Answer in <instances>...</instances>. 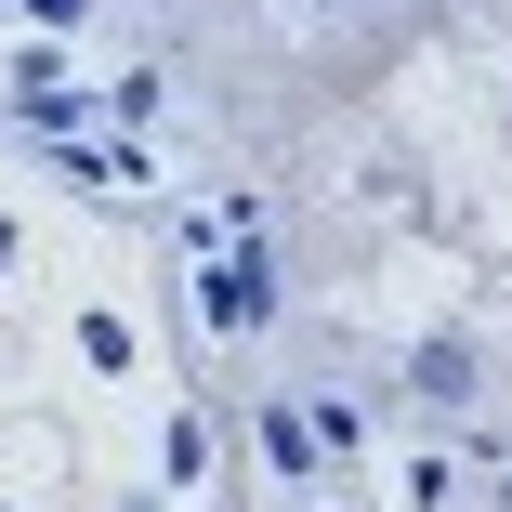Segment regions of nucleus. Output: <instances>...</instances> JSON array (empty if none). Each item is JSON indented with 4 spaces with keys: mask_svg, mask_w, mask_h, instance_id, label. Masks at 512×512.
<instances>
[{
    "mask_svg": "<svg viewBox=\"0 0 512 512\" xmlns=\"http://www.w3.org/2000/svg\"><path fill=\"white\" fill-rule=\"evenodd\" d=\"M473 381H486V355H473V342H447V329L407 355V394H421V407H473Z\"/></svg>",
    "mask_w": 512,
    "mask_h": 512,
    "instance_id": "f257e3e1",
    "label": "nucleus"
},
{
    "mask_svg": "<svg viewBox=\"0 0 512 512\" xmlns=\"http://www.w3.org/2000/svg\"><path fill=\"white\" fill-rule=\"evenodd\" d=\"M276 316V289H263V263L237 250V263H211V329H263Z\"/></svg>",
    "mask_w": 512,
    "mask_h": 512,
    "instance_id": "f03ea898",
    "label": "nucleus"
},
{
    "mask_svg": "<svg viewBox=\"0 0 512 512\" xmlns=\"http://www.w3.org/2000/svg\"><path fill=\"white\" fill-rule=\"evenodd\" d=\"M40 14H79V0H40Z\"/></svg>",
    "mask_w": 512,
    "mask_h": 512,
    "instance_id": "7ed1b4c3",
    "label": "nucleus"
}]
</instances>
